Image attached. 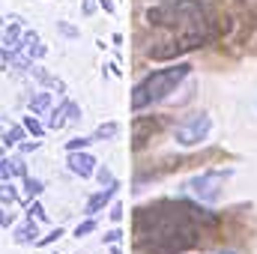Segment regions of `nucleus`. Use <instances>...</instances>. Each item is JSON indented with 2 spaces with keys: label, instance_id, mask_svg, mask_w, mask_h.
I'll return each instance as SVG.
<instances>
[{
  "label": "nucleus",
  "instance_id": "28",
  "mask_svg": "<svg viewBox=\"0 0 257 254\" xmlns=\"http://www.w3.org/2000/svg\"><path fill=\"white\" fill-rule=\"evenodd\" d=\"M12 221H15V215H12V212H6V206L0 203V227H9Z\"/></svg>",
  "mask_w": 257,
  "mask_h": 254
},
{
  "label": "nucleus",
  "instance_id": "16",
  "mask_svg": "<svg viewBox=\"0 0 257 254\" xmlns=\"http://www.w3.org/2000/svg\"><path fill=\"white\" fill-rule=\"evenodd\" d=\"M24 54H27V60H30V63H33V60H42V57L48 54V45L33 42V45H27V48H24Z\"/></svg>",
  "mask_w": 257,
  "mask_h": 254
},
{
  "label": "nucleus",
  "instance_id": "24",
  "mask_svg": "<svg viewBox=\"0 0 257 254\" xmlns=\"http://www.w3.org/2000/svg\"><path fill=\"white\" fill-rule=\"evenodd\" d=\"M93 177H99V183H102V186H111V183H117V180H114V174H111L108 168H96V174H93Z\"/></svg>",
  "mask_w": 257,
  "mask_h": 254
},
{
  "label": "nucleus",
  "instance_id": "18",
  "mask_svg": "<svg viewBox=\"0 0 257 254\" xmlns=\"http://www.w3.org/2000/svg\"><path fill=\"white\" fill-rule=\"evenodd\" d=\"M21 126L27 129V132H30L33 138H42V135H45V126H42V123L36 120V114H30V117H24V123H21Z\"/></svg>",
  "mask_w": 257,
  "mask_h": 254
},
{
  "label": "nucleus",
  "instance_id": "4",
  "mask_svg": "<svg viewBox=\"0 0 257 254\" xmlns=\"http://www.w3.org/2000/svg\"><path fill=\"white\" fill-rule=\"evenodd\" d=\"M209 129H212L209 114H192V117H186L183 123L174 126V141H177L180 147H197V144L206 141Z\"/></svg>",
  "mask_w": 257,
  "mask_h": 254
},
{
  "label": "nucleus",
  "instance_id": "33",
  "mask_svg": "<svg viewBox=\"0 0 257 254\" xmlns=\"http://www.w3.org/2000/svg\"><path fill=\"white\" fill-rule=\"evenodd\" d=\"M218 254H236V251H230V248H224V251H218Z\"/></svg>",
  "mask_w": 257,
  "mask_h": 254
},
{
  "label": "nucleus",
  "instance_id": "14",
  "mask_svg": "<svg viewBox=\"0 0 257 254\" xmlns=\"http://www.w3.org/2000/svg\"><path fill=\"white\" fill-rule=\"evenodd\" d=\"M15 200H18V191L12 186V180H3V183H0V203H3V206H12Z\"/></svg>",
  "mask_w": 257,
  "mask_h": 254
},
{
  "label": "nucleus",
  "instance_id": "10",
  "mask_svg": "<svg viewBox=\"0 0 257 254\" xmlns=\"http://www.w3.org/2000/svg\"><path fill=\"white\" fill-rule=\"evenodd\" d=\"M15 245H36L39 242V227H36V221L33 218H27L21 227H15Z\"/></svg>",
  "mask_w": 257,
  "mask_h": 254
},
{
  "label": "nucleus",
  "instance_id": "2",
  "mask_svg": "<svg viewBox=\"0 0 257 254\" xmlns=\"http://www.w3.org/2000/svg\"><path fill=\"white\" fill-rule=\"evenodd\" d=\"M189 75H192V66L189 63H174V66H168V69L150 72V75H147L141 84H135V90H132V99H128L132 111H144V108H150V105L168 99Z\"/></svg>",
  "mask_w": 257,
  "mask_h": 254
},
{
  "label": "nucleus",
  "instance_id": "20",
  "mask_svg": "<svg viewBox=\"0 0 257 254\" xmlns=\"http://www.w3.org/2000/svg\"><path fill=\"white\" fill-rule=\"evenodd\" d=\"M90 144H96L93 138H72V141H66V153H72V150H87Z\"/></svg>",
  "mask_w": 257,
  "mask_h": 254
},
{
  "label": "nucleus",
  "instance_id": "27",
  "mask_svg": "<svg viewBox=\"0 0 257 254\" xmlns=\"http://www.w3.org/2000/svg\"><path fill=\"white\" fill-rule=\"evenodd\" d=\"M60 236H63V230H60V227H54V230H51V233H48V236H42V239H39V242H36V245H51V242H57V239H60Z\"/></svg>",
  "mask_w": 257,
  "mask_h": 254
},
{
  "label": "nucleus",
  "instance_id": "13",
  "mask_svg": "<svg viewBox=\"0 0 257 254\" xmlns=\"http://www.w3.org/2000/svg\"><path fill=\"white\" fill-rule=\"evenodd\" d=\"M120 135V126L117 123H102V126L93 132V141H114Z\"/></svg>",
  "mask_w": 257,
  "mask_h": 254
},
{
  "label": "nucleus",
  "instance_id": "25",
  "mask_svg": "<svg viewBox=\"0 0 257 254\" xmlns=\"http://www.w3.org/2000/svg\"><path fill=\"white\" fill-rule=\"evenodd\" d=\"M123 212H126V209H123V203H111V212H108V218H111L114 224H120V221H123Z\"/></svg>",
  "mask_w": 257,
  "mask_h": 254
},
{
  "label": "nucleus",
  "instance_id": "22",
  "mask_svg": "<svg viewBox=\"0 0 257 254\" xmlns=\"http://www.w3.org/2000/svg\"><path fill=\"white\" fill-rule=\"evenodd\" d=\"M12 177H15V165H12V159L3 156V159H0V183H3V180H12Z\"/></svg>",
  "mask_w": 257,
  "mask_h": 254
},
{
  "label": "nucleus",
  "instance_id": "26",
  "mask_svg": "<svg viewBox=\"0 0 257 254\" xmlns=\"http://www.w3.org/2000/svg\"><path fill=\"white\" fill-rule=\"evenodd\" d=\"M102 239H105V245H117V242L123 239V230H120V227H114V230H108Z\"/></svg>",
  "mask_w": 257,
  "mask_h": 254
},
{
  "label": "nucleus",
  "instance_id": "15",
  "mask_svg": "<svg viewBox=\"0 0 257 254\" xmlns=\"http://www.w3.org/2000/svg\"><path fill=\"white\" fill-rule=\"evenodd\" d=\"M24 135H27V129H24V126L6 129V132H3V144H6V147H15L18 141H24Z\"/></svg>",
  "mask_w": 257,
  "mask_h": 254
},
{
  "label": "nucleus",
  "instance_id": "32",
  "mask_svg": "<svg viewBox=\"0 0 257 254\" xmlns=\"http://www.w3.org/2000/svg\"><path fill=\"white\" fill-rule=\"evenodd\" d=\"M99 6H102V9H105V12H117V6H114V3H111V0H99Z\"/></svg>",
  "mask_w": 257,
  "mask_h": 254
},
{
  "label": "nucleus",
  "instance_id": "34",
  "mask_svg": "<svg viewBox=\"0 0 257 254\" xmlns=\"http://www.w3.org/2000/svg\"><path fill=\"white\" fill-rule=\"evenodd\" d=\"M3 156H6V153H3V147H0V159H3Z\"/></svg>",
  "mask_w": 257,
  "mask_h": 254
},
{
  "label": "nucleus",
  "instance_id": "30",
  "mask_svg": "<svg viewBox=\"0 0 257 254\" xmlns=\"http://www.w3.org/2000/svg\"><path fill=\"white\" fill-rule=\"evenodd\" d=\"M33 150H39V138H36V141H27V144H21V153H33Z\"/></svg>",
  "mask_w": 257,
  "mask_h": 254
},
{
  "label": "nucleus",
  "instance_id": "35",
  "mask_svg": "<svg viewBox=\"0 0 257 254\" xmlns=\"http://www.w3.org/2000/svg\"><path fill=\"white\" fill-rule=\"evenodd\" d=\"M0 24H3V21H0Z\"/></svg>",
  "mask_w": 257,
  "mask_h": 254
},
{
  "label": "nucleus",
  "instance_id": "6",
  "mask_svg": "<svg viewBox=\"0 0 257 254\" xmlns=\"http://www.w3.org/2000/svg\"><path fill=\"white\" fill-rule=\"evenodd\" d=\"M66 165H69V171L75 174V177H81V180H90L93 174H96V159L87 153V150H72L69 156H66Z\"/></svg>",
  "mask_w": 257,
  "mask_h": 254
},
{
  "label": "nucleus",
  "instance_id": "3",
  "mask_svg": "<svg viewBox=\"0 0 257 254\" xmlns=\"http://www.w3.org/2000/svg\"><path fill=\"white\" fill-rule=\"evenodd\" d=\"M227 177H230V171H203V174H197L186 183V191L197 203H215L221 197V189H224Z\"/></svg>",
  "mask_w": 257,
  "mask_h": 254
},
{
  "label": "nucleus",
  "instance_id": "19",
  "mask_svg": "<svg viewBox=\"0 0 257 254\" xmlns=\"http://www.w3.org/2000/svg\"><path fill=\"white\" fill-rule=\"evenodd\" d=\"M96 227H99V224H96V218H93V215H90V218H87V221H81V224H78V227H75V239H81V236H87V233H93V230H96Z\"/></svg>",
  "mask_w": 257,
  "mask_h": 254
},
{
  "label": "nucleus",
  "instance_id": "1",
  "mask_svg": "<svg viewBox=\"0 0 257 254\" xmlns=\"http://www.w3.org/2000/svg\"><path fill=\"white\" fill-rule=\"evenodd\" d=\"M218 227V215L189 200H153L135 209V254H183L200 245L206 230Z\"/></svg>",
  "mask_w": 257,
  "mask_h": 254
},
{
  "label": "nucleus",
  "instance_id": "17",
  "mask_svg": "<svg viewBox=\"0 0 257 254\" xmlns=\"http://www.w3.org/2000/svg\"><path fill=\"white\" fill-rule=\"evenodd\" d=\"M24 189H27V197L33 200V197H39L45 186H42V180H36V177H24Z\"/></svg>",
  "mask_w": 257,
  "mask_h": 254
},
{
  "label": "nucleus",
  "instance_id": "5",
  "mask_svg": "<svg viewBox=\"0 0 257 254\" xmlns=\"http://www.w3.org/2000/svg\"><path fill=\"white\" fill-rule=\"evenodd\" d=\"M75 120H81V108H78L72 99H63L57 108H51L45 129H51V132H60V129H66L69 123H75Z\"/></svg>",
  "mask_w": 257,
  "mask_h": 254
},
{
  "label": "nucleus",
  "instance_id": "11",
  "mask_svg": "<svg viewBox=\"0 0 257 254\" xmlns=\"http://www.w3.org/2000/svg\"><path fill=\"white\" fill-rule=\"evenodd\" d=\"M27 72H30V75H33V78H36V81H39L42 87H54V90H60V93H66V84L60 81V78H57V75H51V72H48L45 66L30 63V69H27Z\"/></svg>",
  "mask_w": 257,
  "mask_h": 254
},
{
  "label": "nucleus",
  "instance_id": "29",
  "mask_svg": "<svg viewBox=\"0 0 257 254\" xmlns=\"http://www.w3.org/2000/svg\"><path fill=\"white\" fill-rule=\"evenodd\" d=\"M12 165H15V177H27V165H24V159H12Z\"/></svg>",
  "mask_w": 257,
  "mask_h": 254
},
{
  "label": "nucleus",
  "instance_id": "9",
  "mask_svg": "<svg viewBox=\"0 0 257 254\" xmlns=\"http://www.w3.org/2000/svg\"><path fill=\"white\" fill-rule=\"evenodd\" d=\"M159 126H162V120H159V117H156V120H153V117H150V120L138 117V120H135V126H132V132H135V147L141 150V147L150 141V135H156V132H159Z\"/></svg>",
  "mask_w": 257,
  "mask_h": 254
},
{
  "label": "nucleus",
  "instance_id": "12",
  "mask_svg": "<svg viewBox=\"0 0 257 254\" xmlns=\"http://www.w3.org/2000/svg\"><path fill=\"white\" fill-rule=\"evenodd\" d=\"M27 105H30V114H36V117H39V114H48V111H51L54 96H51V93H45V90H39V93H33V96H30V102H27Z\"/></svg>",
  "mask_w": 257,
  "mask_h": 254
},
{
  "label": "nucleus",
  "instance_id": "31",
  "mask_svg": "<svg viewBox=\"0 0 257 254\" xmlns=\"http://www.w3.org/2000/svg\"><path fill=\"white\" fill-rule=\"evenodd\" d=\"M96 6H99V0H84V15H93Z\"/></svg>",
  "mask_w": 257,
  "mask_h": 254
},
{
  "label": "nucleus",
  "instance_id": "7",
  "mask_svg": "<svg viewBox=\"0 0 257 254\" xmlns=\"http://www.w3.org/2000/svg\"><path fill=\"white\" fill-rule=\"evenodd\" d=\"M117 189H120V183H111V186H105L102 191H96V194H90L87 197V203H84V212L87 215H96V212H102L114 197H117Z\"/></svg>",
  "mask_w": 257,
  "mask_h": 254
},
{
  "label": "nucleus",
  "instance_id": "21",
  "mask_svg": "<svg viewBox=\"0 0 257 254\" xmlns=\"http://www.w3.org/2000/svg\"><path fill=\"white\" fill-rule=\"evenodd\" d=\"M27 212H30V218H36V221H48V212H45V206H42L36 197H33V203H30Z\"/></svg>",
  "mask_w": 257,
  "mask_h": 254
},
{
  "label": "nucleus",
  "instance_id": "8",
  "mask_svg": "<svg viewBox=\"0 0 257 254\" xmlns=\"http://www.w3.org/2000/svg\"><path fill=\"white\" fill-rule=\"evenodd\" d=\"M21 18H9V27L3 30V39H0V48H6V51H12V54H18L21 51Z\"/></svg>",
  "mask_w": 257,
  "mask_h": 254
},
{
  "label": "nucleus",
  "instance_id": "23",
  "mask_svg": "<svg viewBox=\"0 0 257 254\" xmlns=\"http://www.w3.org/2000/svg\"><path fill=\"white\" fill-rule=\"evenodd\" d=\"M57 30H60L63 36H69V39H78V36H81V30L72 27V24H66V21H57Z\"/></svg>",
  "mask_w": 257,
  "mask_h": 254
}]
</instances>
